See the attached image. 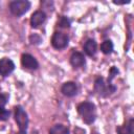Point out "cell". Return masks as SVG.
Masks as SVG:
<instances>
[{
    "label": "cell",
    "mask_w": 134,
    "mask_h": 134,
    "mask_svg": "<svg viewBox=\"0 0 134 134\" xmlns=\"http://www.w3.org/2000/svg\"><path fill=\"white\" fill-rule=\"evenodd\" d=\"M94 90L100 96H109L116 91V87L111 83H105L103 77H97L94 82Z\"/></svg>",
    "instance_id": "cell-2"
},
{
    "label": "cell",
    "mask_w": 134,
    "mask_h": 134,
    "mask_svg": "<svg viewBox=\"0 0 134 134\" xmlns=\"http://www.w3.org/2000/svg\"><path fill=\"white\" fill-rule=\"evenodd\" d=\"M46 20V14L42 10H36L30 17V25L32 27H39Z\"/></svg>",
    "instance_id": "cell-8"
},
{
    "label": "cell",
    "mask_w": 134,
    "mask_h": 134,
    "mask_svg": "<svg viewBox=\"0 0 134 134\" xmlns=\"http://www.w3.org/2000/svg\"><path fill=\"white\" fill-rule=\"evenodd\" d=\"M93 134H96V133H93Z\"/></svg>",
    "instance_id": "cell-20"
},
{
    "label": "cell",
    "mask_w": 134,
    "mask_h": 134,
    "mask_svg": "<svg viewBox=\"0 0 134 134\" xmlns=\"http://www.w3.org/2000/svg\"><path fill=\"white\" fill-rule=\"evenodd\" d=\"M77 112L81 115V117L84 120V122H86L88 125L92 124L96 118L95 106H94V104H92L90 102L81 103L77 106Z\"/></svg>",
    "instance_id": "cell-1"
},
{
    "label": "cell",
    "mask_w": 134,
    "mask_h": 134,
    "mask_svg": "<svg viewBox=\"0 0 134 134\" xmlns=\"http://www.w3.org/2000/svg\"><path fill=\"white\" fill-rule=\"evenodd\" d=\"M68 37L67 35L57 31L53 34L52 38H51V45L55 48V49H63L68 45Z\"/></svg>",
    "instance_id": "cell-5"
},
{
    "label": "cell",
    "mask_w": 134,
    "mask_h": 134,
    "mask_svg": "<svg viewBox=\"0 0 134 134\" xmlns=\"http://www.w3.org/2000/svg\"><path fill=\"white\" fill-rule=\"evenodd\" d=\"M96 49H97V44L94 40L89 39V40L86 41V43L84 45V50L88 55H90V57L94 55L95 52H96Z\"/></svg>",
    "instance_id": "cell-11"
},
{
    "label": "cell",
    "mask_w": 134,
    "mask_h": 134,
    "mask_svg": "<svg viewBox=\"0 0 134 134\" xmlns=\"http://www.w3.org/2000/svg\"><path fill=\"white\" fill-rule=\"evenodd\" d=\"M118 134H134V119L131 118L129 122L117 129Z\"/></svg>",
    "instance_id": "cell-12"
},
{
    "label": "cell",
    "mask_w": 134,
    "mask_h": 134,
    "mask_svg": "<svg viewBox=\"0 0 134 134\" xmlns=\"http://www.w3.org/2000/svg\"><path fill=\"white\" fill-rule=\"evenodd\" d=\"M7 103V96L4 94H0V108H4Z\"/></svg>",
    "instance_id": "cell-19"
},
{
    "label": "cell",
    "mask_w": 134,
    "mask_h": 134,
    "mask_svg": "<svg viewBox=\"0 0 134 134\" xmlns=\"http://www.w3.org/2000/svg\"><path fill=\"white\" fill-rule=\"evenodd\" d=\"M61 91L66 96H74L77 93V86L74 82H66L63 84Z\"/></svg>",
    "instance_id": "cell-9"
},
{
    "label": "cell",
    "mask_w": 134,
    "mask_h": 134,
    "mask_svg": "<svg viewBox=\"0 0 134 134\" xmlns=\"http://www.w3.org/2000/svg\"><path fill=\"white\" fill-rule=\"evenodd\" d=\"M49 134H69V129L64 125H54L49 129Z\"/></svg>",
    "instance_id": "cell-13"
},
{
    "label": "cell",
    "mask_w": 134,
    "mask_h": 134,
    "mask_svg": "<svg viewBox=\"0 0 134 134\" xmlns=\"http://www.w3.org/2000/svg\"><path fill=\"white\" fill-rule=\"evenodd\" d=\"M117 73H118V69H117L116 67H114V66H113V67H111L110 72H109V75H110V76L108 77V82L110 83V82H111V80H112V79H113Z\"/></svg>",
    "instance_id": "cell-18"
},
{
    "label": "cell",
    "mask_w": 134,
    "mask_h": 134,
    "mask_svg": "<svg viewBox=\"0 0 134 134\" xmlns=\"http://www.w3.org/2000/svg\"><path fill=\"white\" fill-rule=\"evenodd\" d=\"M29 8H30V2L27 0H15L9 3L10 13L17 17L24 15Z\"/></svg>",
    "instance_id": "cell-4"
},
{
    "label": "cell",
    "mask_w": 134,
    "mask_h": 134,
    "mask_svg": "<svg viewBox=\"0 0 134 134\" xmlns=\"http://www.w3.org/2000/svg\"><path fill=\"white\" fill-rule=\"evenodd\" d=\"M86 63V60H85V57L82 52H79V51H74L72 52L71 57H70V64L77 68V67H82L84 66Z\"/></svg>",
    "instance_id": "cell-10"
},
{
    "label": "cell",
    "mask_w": 134,
    "mask_h": 134,
    "mask_svg": "<svg viewBox=\"0 0 134 134\" xmlns=\"http://www.w3.org/2000/svg\"><path fill=\"white\" fill-rule=\"evenodd\" d=\"M29 41H30L31 44H40L42 40H41V37L40 36H38L37 34H34V35H31L29 37Z\"/></svg>",
    "instance_id": "cell-17"
},
{
    "label": "cell",
    "mask_w": 134,
    "mask_h": 134,
    "mask_svg": "<svg viewBox=\"0 0 134 134\" xmlns=\"http://www.w3.org/2000/svg\"><path fill=\"white\" fill-rule=\"evenodd\" d=\"M100 50L105 53V54H110L113 51V43L110 40H106L102 43L100 45Z\"/></svg>",
    "instance_id": "cell-14"
},
{
    "label": "cell",
    "mask_w": 134,
    "mask_h": 134,
    "mask_svg": "<svg viewBox=\"0 0 134 134\" xmlns=\"http://www.w3.org/2000/svg\"><path fill=\"white\" fill-rule=\"evenodd\" d=\"M58 25H59L60 27L67 28V27H69V26H70V21H69V20H68L66 17L62 16V17L60 18V20L58 21Z\"/></svg>",
    "instance_id": "cell-15"
},
{
    "label": "cell",
    "mask_w": 134,
    "mask_h": 134,
    "mask_svg": "<svg viewBox=\"0 0 134 134\" xmlns=\"http://www.w3.org/2000/svg\"><path fill=\"white\" fill-rule=\"evenodd\" d=\"M15 120L19 127L18 134H26L28 127V117H27V113L21 106L15 107Z\"/></svg>",
    "instance_id": "cell-3"
},
{
    "label": "cell",
    "mask_w": 134,
    "mask_h": 134,
    "mask_svg": "<svg viewBox=\"0 0 134 134\" xmlns=\"http://www.w3.org/2000/svg\"><path fill=\"white\" fill-rule=\"evenodd\" d=\"M15 70L14 62L8 58H3L0 60V75L7 76Z\"/></svg>",
    "instance_id": "cell-6"
},
{
    "label": "cell",
    "mask_w": 134,
    "mask_h": 134,
    "mask_svg": "<svg viewBox=\"0 0 134 134\" xmlns=\"http://www.w3.org/2000/svg\"><path fill=\"white\" fill-rule=\"evenodd\" d=\"M9 111L8 110H6V109H4V108H0V120H6V119H8V117H9Z\"/></svg>",
    "instance_id": "cell-16"
},
{
    "label": "cell",
    "mask_w": 134,
    "mask_h": 134,
    "mask_svg": "<svg viewBox=\"0 0 134 134\" xmlns=\"http://www.w3.org/2000/svg\"><path fill=\"white\" fill-rule=\"evenodd\" d=\"M21 64L26 69H37L39 67L38 61L29 53H24L21 57Z\"/></svg>",
    "instance_id": "cell-7"
}]
</instances>
